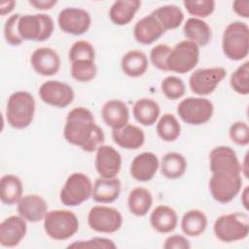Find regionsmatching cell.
I'll return each instance as SVG.
<instances>
[{
	"label": "cell",
	"instance_id": "obj_11",
	"mask_svg": "<svg viewBox=\"0 0 249 249\" xmlns=\"http://www.w3.org/2000/svg\"><path fill=\"white\" fill-rule=\"evenodd\" d=\"M89 227L101 233H113L119 231L123 225L121 212L110 206L95 205L90 208L88 214Z\"/></svg>",
	"mask_w": 249,
	"mask_h": 249
},
{
	"label": "cell",
	"instance_id": "obj_28",
	"mask_svg": "<svg viewBox=\"0 0 249 249\" xmlns=\"http://www.w3.org/2000/svg\"><path fill=\"white\" fill-rule=\"evenodd\" d=\"M135 121L145 126L153 125L160 117V108L158 102L151 98L137 99L132 106Z\"/></svg>",
	"mask_w": 249,
	"mask_h": 249
},
{
	"label": "cell",
	"instance_id": "obj_1",
	"mask_svg": "<svg viewBox=\"0 0 249 249\" xmlns=\"http://www.w3.org/2000/svg\"><path fill=\"white\" fill-rule=\"evenodd\" d=\"M63 136L68 143L87 153L96 152L105 141L102 128L95 123L92 113L86 107H75L69 111Z\"/></svg>",
	"mask_w": 249,
	"mask_h": 249
},
{
	"label": "cell",
	"instance_id": "obj_49",
	"mask_svg": "<svg viewBox=\"0 0 249 249\" xmlns=\"http://www.w3.org/2000/svg\"><path fill=\"white\" fill-rule=\"evenodd\" d=\"M241 202L243 204V207L247 210L248 209V187H245V189L242 192Z\"/></svg>",
	"mask_w": 249,
	"mask_h": 249
},
{
	"label": "cell",
	"instance_id": "obj_3",
	"mask_svg": "<svg viewBox=\"0 0 249 249\" xmlns=\"http://www.w3.org/2000/svg\"><path fill=\"white\" fill-rule=\"evenodd\" d=\"M224 54L231 60H242L249 53V27L243 21H232L225 28L222 36Z\"/></svg>",
	"mask_w": 249,
	"mask_h": 249
},
{
	"label": "cell",
	"instance_id": "obj_8",
	"mask_svg": "<svg viewBox=\"0 0 249 249\" xmlns=\"http://www.w3.org/2000/svg\"><path fill=\"white\" fill-rule=\"evenodd\" d=\"M214 113L213 103L205 97L190 96L179 102L177 114L186 124L200 125L207 123Z\"/></svg>",
	"mask_w": 249,
	"mask_h": 249
},
{
	"label": "cell",
	"instance_id": "obj_12",
	"mask_svg": "<svg viewBox=\"0 0 249 249\" xmlns=\"http://www.w3.org/2000/svg\"><path fill=\"white\" fill-rule=\"evenodd\" d=\"M226 76L227 70L224 67L198 68L190 76L189 86L195 94L205 96L211 94Z\"/></svg>",
	"mask_w": 249,
	"mask_h": 249
},
{
	"label": "cell",
	"instance_id": "obj_41",
	"mask_svg": "<svg viewBox=\"0 0 249 249\" xmlns=\"http://www.w3.org/2000/svg\"><path fill=\"white\" fill-rule=\"evenodd\" d=\"M67 248H82V249H116L117 245L114 243L113 240L101 237V236H94L87 240H78L75 241L67 246Z\"/></svg>",
	"mask_w": 249,
	"mask_h": 249
},
{
	"label": "cell",
	"instance_id": "obj_16",
	"mask_svg": "<svg viewBox=\"0 0 249 249\" xmlns=\"http://www.w3.org/2000/svg\"><path fill=\"white\" fill-rule=\"evenodd\" d=\"M94 165L99 177L114 178L122 167V156L114 147L101 145L96 150Z\"/></svg>",
	"mask_w": 249,
	"mask_h": 249
},
{
	"label": "cell",
	"instance_id": "obj_2",
	"mask_svg": "<svg viewBox=\"0 0 249 249\" xmlns=\"http://www.w3.org/2000/svg\"><path fill=\"white\" fill-rule=\"evenodd\" d=\"M35 114V99L25 90L13 92L7 101L6 119L8 124L17 129L29 126Z\"/></svg>",
	"mask_w": 249,
	"mask_h": 249
},
{
	"label": "cell",
	"instance_id": "obj_17",
	"mask_svg": "<svg viewBox=\"0 0 249 249\" xmlns=\"http://www.w3.org/2000/svg\"><path fill=\"white\" fill-rule=\"evenodd\" d=\"M27 231L26 220L20 215H12L0 224V244L4 247H16L24 238Z\"/></svg>",
	"mask_w": 249,
	"mask_h": 249
},
{
	"label": "cell",
	"instance_id": "obj_35",
	"mask_svg": "<svg viewBox=\"0 0 249 249\" xmlns=\"http://www.w3.org/2000/svg\"><path fill=\"white\" fill-rule=\"evenodd\" d=\"M157 133L161 140L173 142L180 136L181 125L174 115L165 113L157 124Z\"/></svg>",
	"mask_w": 249,
	"mask_h": 249
},
{
	"label": "cell",
	"instance_id": "obj_34",
	"mask_svg": "<svg viewBox=\"0 0 249 249\" xmlns=\"http://www.w3.org/2000/svg\"><path fill=\"white\" fill-rule=\"evenodd\" d=\"M152 15L157 18L165 31L176 29L184 20V13L176 5L160 6L155 9Z\"/></svg>",
	"mask_w": 249,
	"mask_h": 249
},
{
	"label": "cell",
	"instance_id": "obj_47",
	"mask_svg": "<svg viewBox=\"0 0 249 249\" xmlns=\"http://www.w3.org/2000/svg\"><path fill=\"white\" fill-rule=\"evenodd\" d=\"M28 3L37 10H51L56 5V0H29Z\"/></svg>",
	"mask_w": 249,
	"mask_h": 249
},
{
	"label": "cell",
	"instance_id": "obj_25",
	"mask_svg": "<svg viewBox=\"0 0 249 249\" xmlns=\"http://www.w3.org/2000/svg\"><path fill=\"white\" fill-rule=\"evenodd\" d=\"M177 223V213L168 205L157 206L150 215V224L152 228L160 233H168L173 231Z\"/></svg>",
	"mask_w": 249,
	"mask_h": 249
},
{
	"label": "cell",
	"instance_id": "obj_18",
	"mask_svg": "<svg viewBox=\"0 0 249 249\" xmlns=\"http://www.w3.org/2000/svg\"><path fill=\"white\" fill-rule=\"evenodd\" d=\"M30 63L36 73L45 77H51L59 71L60 57L53 49L42 47L32 53Z\"/></svg>",
	"mask_w": 249,
	"mask_h": 249
},
{
	"label": "cell",
	"instance_id": "obj_14",
	"mask_svg": "<svg viewBox=\"0 0 249 249\" xmlns=\"http://www.w3.org/2000/svg\"><path fill=\"white\" fill-rule=\"evenodd\" d=\"M57 23L61 31L72 35H83L90 27L91 18L88 11L67 7L61 10L57 17Z\"/></svg>",
	"mask_w": 249,
	"mask_h": 249
},
{
	"label": "cell",
	"instance_id": "obj_23",
	"mask_svg": "<svg viewBox=\"0 0 249 249\" xmlns=\"http://www.w3.org/2000/svg\"><path fill=\"white\" fill-rule=\"evenodd\" d=\"M112 138L121 148L136 150L143 146L145 142V133L139 126L127 124L122 128L112 129Z\"/></svg>",
	"mask_w": 249,
	"mask_h": 249
},
{
	"label": "cell",
	"instance_id": "obj_26",
	"mask_svg": "<svg viewBox=\"0 0 249 249\" xmlns=\"http://www.w3.org/2000/svg\"><path fill=\"white\" fill-rule=\"evenodd\" d=\"M185 37L198 47L206 46L212 38V31L206 21L197 18H190L183 27Z\"/></svg>",
	"mask_w": 249,
	"mask_h": 249
},
{
	"label": "cell",
	"instance_id": "obj_19",
	"mask_svg": "<svg viewBox=\"0 0 249 249\" xmlns=\"http://www.w3.org/2000/svg\"><path fill=\"white\" fill-rule=\"evenodd\" d=\"M160 167L158 157L152 152H143L131 161L129 171L133 179L139 182H148L154 178Z\"/></svg>",
	"mask_w": 249,
	"mask_h": 249
},
{
	"label": "cell",
	"instance_id": "obj_46",
	"mask_svg": "<svg viewBox=\"0 0 249 249\" xmlns=\"http://www.w3.org/2000/svg\"><path fill=\"white\" fill-rule=\"evenodd\" d=\"M233 12L244 18H249V1L248 0H235L232 3Z\"/></svg>",
	"mask_w": 249,
	"mask_h": 249
},
{
	"label": "cell",
	"instance_id": "obj_43",
	"mask_svg": "<svg viewBox=\"0 0 249 249\" xmlns=\"http://www.w3.org/2000/svg\"><path fill=\"white\" fill-rule=\"evenodd\" d=\"M171 48L167 44H158L150 52V60L152 64L160 71H168L166 60Z\"/></svg>",
	"mask_w": 249,
	"mask_h": 249
},
{
	"label": "cell",
	"instance_id": "obj_37",
	"mask_svg": "<svg viewBox=\"0 0 249 249\" xmlns=\"http://www.w3.org/2000/svg\"><path fill=\"white\" fill-rule=\"evenodd\" d=\"M231 88L238 94L247 95L249 93V62L245 61L239 65L231 75Z\"/></svg>",
	"mask_w": 249,
	"mask_h": 249
},
{
	"label": "cell",
	"instance_id": "obj_21",
	"mask_svg": "<svg viewBox=\"0 0 249 249\" xmlns=\"http://www.w3.org/2000/svg\"><path fill=\"white\" fill-rule=\"evenodd\" d=\"M165 30L152 14L140 18L134 25V39L142 45H151L160 39Z\"/></svg>",
	"mask_w": 249,
	"mask_h": 249
},
{
	"label": "cell",
	"instance_id": "obj_48",
	"mask_svg": "<svg viewBox=\"0 0 249 249\" xmlns=\"http://www.w3.org/2000/svg\"><path fill=\"white\" fill-rule=\"evenodd\" d=\"M15 6H16V1L14 0L2 1L0 3V15L3 17L10 14L14 10Z\"/></svg>",
	"mask_w": 249,
	"mask_h": 249
},
{
	"label": "cell",
	"instance_id": "obj_31",
	"mask_svg": "<svg viewBox=\"0 0 249 249\" xmlns=\"http://www.w3.org/2000/svg\"><path fill=\"white\" fill-rule=\"evenodd\" d=\"M161 174L170 180L182 177L187 170V160L185 157L177 152L165 154L160 162Z\"/></svg>",
	"mask_w": 249,
	"mask_h": 249
},
{
	"label": "cell",
	"instance_id": "obj_7",
	"mask_svg": "<svg viewBox=\"0 0 249 249\" xmlns=\"http://www.w3.org/2000/svg\"><path fill=\"white\" fill-rule=\"evenodd\" d=\"M199 60V47L189 40L177 43L170 51L166 64L168 71L185 74L197 65Z\"/></svg>",
	"mask_w": 249,
	"mask_h": 249
},
{
	"label": "cell",
	"instance_id": "obj_33",
	"mask_svg": "<svg viewBox=\"0 0 249 249\" xmlns=\"http://www.w3.org/2000/svg\"><path fill=\"white\" fill-rule=\"evenodd\" d=\"M207 228V217L198 209H191L187 211L181 220L182 231L192 237L202 234Z\"/></svg>",
	"mask_w": 249,
	"mask_h": 249
},
{
	"label": "cell",
	"instance_id": "obj_40",
	"mask_svg": "<svg viewBox=\"0 0 249 249\" xmlns=\"http://www.w3.org/2000/svg\"><path fill=\"white\" fill-rule=\"evenodd\" d=\"M183 5L190 15L197 18H207L215 10V1L213 0H185Z\"/></svg>",
	"mask_w": 249,
	"mask_h": 249
},
{
	"label": "cell",
	"instance_id": "obj_24",
	"mask_svg": "<svg viewBox=\"0 0 249 249\" xmlns=\"http://www.w3.org/2000/svg\"><path fill=\"white\" fill-rule=\"evenodd\" d=\"M121 182L118 178L99 177L92 186L91 197L98 203H112L121 194Z\"/></svg>",
	"mask_w": 249,
	"mask_h": 249
},
{
	"label": "cell",
	"instance_id": "obj_15",
	"mask_svg": "<svg viewBox=\"0 0 249 249\" xmlns=\"http://www.w3.org/2000/svg\"><path fill=\"white\" fill-rule=\"evenodd\" d=\"M211 173L229 172L241 174V165L235 151L229 146H217L209 154Z\"/></svg>",
	"mask_w": 249,
	"mask_h": 249
},
{
	"label": "cell",
	"instance_id": "obj_44",
	"mask_svg": "<svg viewBox=\"0 0 249 249\" xmlns=\"http://www.w3.org/2000/svg\"><path fill=\"white\" fill-rule=\"evenodd\" d=\"M229 135L232 142L239 146H246L249 143V126L243 121H237L231 124Z\"/></svg>",
	"mask_w": 249,
	"mask_h": 249
},
{
	"label": "cell",
	"instance_id": "obj_9",
	"mask_svg": "<svg viewBox=\"0 0 249 249\" xmlns=\"http://www.w3.org/2000/svg\"><path fill=\"white\" fill-rule=\"evenodd\" d=\"M92 186L89 177L86 174L72 173L60 190L59 199L66 206L81 205L91 196Z\"/></svg>",
	"mask_w": 249,
	"mask_h": 249
},
{
	"label": "cell",
	"instance_id": "obj_5",
	"mask_svg": "<svg viewBox=\"0 0 249 249\" xmlns=\"http://www.w3.org/2000/svg\"><path fill=\"white\" fill-rule=\"evenodd\" d=\"M43 221L45 232L53 240H67L79 230V220L76 214L70 210L49 211Z\"/></svg>",
	"mask_w": 249,
	"mask_h": 249
},
{
	"label": "cell",
	"instance_id": "obj_38",
	"mask_svg": "<svg viewBox=\"0 0 249 249\" xmlns=\"http://www.w3.org/2000/svg\"><path fill=\"white\" fill-rule=\"evenodd\" d=\"M160 89L163 95L169 100H177L186 93L184 81L176 76L165 77L161 81Z\"/></svg>",
	"mask_w": 249,
	"mask_h": 249
},
{
	"label": "cell",
	"instance_id": "obj_36",
	"mask_svg": "<svg viewBox=\"0 0 249 249\" xmlns=\"http://www.w3.org/2000/svg\"><path fill=\"white\" fill-rule=\"evenodd\" d=\"M70 74L75 81L87 83L95 78L97 67L92 60H76L71 62Z\"/></svg>",
	"mask_w": 249,
	"mask_h": 249
},
{
	"label": "cell",
	"instance_id": "obj_32",
	"mask_svg": "<svg viewBox=\"0 0 249 249\" xmlns=\"http://www.w3.org/2000/svg\"><path fill=\"white\" fill-rule=\"evenodd\" d=\"M153 204V196L149 190L143 187H136L129 192L127 197V206L135 216H145L151 209Z\"/></svg>",
	"mask_w": 249,
	"mask_h": 249
},
{
	"label": "cell",
	"instance_id": "obj_6",
	"mask_svg": "<svg viewBox=\"0 0 249 249\" xmlns=\"http://www.w3.org/2000/svg\"><path fill=\"white\" fill-rule=\"evenodd\" d=\"M53 20L47 14L21 15L18 23V33L23 41H46L53 35Z\"/></svg>",
	"mask_w": 249,
	"mask_h": 249
},
{
	"label": "cell",
	"instance_id": "obj_20",
	"mask_svg": "<svg viewBox=\"0 0 249 249\" xmlns=\"http://www.w3.org/2000/svg\"><path fill=\"white\" fill-rule=\"evenodd\" d=\"M17 210L27 222L37 223L44 220L48 213V203L38 195H26L17 203Z\"/></svg>",
	"mask_w": 249,
	"mask_h": 249
},
{
	"label": "cell",
	"instance_id": "obj_45",
	"mask_svg": "<svg viewBox=\"0 0 249 249\" xmlns=\"http://www.w3.org/2000/svg\"><path fill=\"white\" fill-rule=\"evenodd\" d=\"M162 247L164 249H190L191 243L184 235L173 234L165 239Z\"/></svg>",
	"mask_w": 249,
	"mask_h": 249
},
{
	"label": "cell",
	"instance_id": "obj_13",
	"mask_svg": "<svg viewBox=\"0 0 249 249\" xmlns=\"http://www.w3.org/2000/svg\"><path fill=\"white\" fill-rule=\"evenodd\" d=\"M39 96L46 104L64 108L73 102L75 92L72 87L64 82L49 80L40 86Z\"/></svg>",
	"mask_w": 249,
	"mask_h": 249
},
{
	"label": "cell",
	"instance_id": "obj_39",
	"mask_svg": "<svg viewBox=\"0 0 249 249\" xmlns=\"http://www.w3.org/2000/svg\"><path fill=\"white\" fill-rule=\"evenodd\" d=\"M68 58L71 62L76 60H95V50L92 44L86 40L76 41L70 48Z\"/></svg>",
	"mask_w": 249,
	"mask_h": 249
},
{
	"label": "cell",
	"instance_id": "obj_42",
	"mask_svg": "<svg viewBox=\"0 0 249 249\" xmlns=\"http://www.w3.org/2000/svg\"><path fill=\"white\" fill-rule=\"evenodd\" d=\"M20 14H14L6 20L4 24V37L8 44L12 46H18L20 45L23 40L19 36L18 30V23L20 18Z\"/></svg>",
	"mask_w": 249,
	"mask_h": 249
},
{
	"label": "cell",
	"instance_id": "obj_29",
	"mask_svg": "<svg viewBox=\"0 0 249 249\" xmlns=\"http://www.w3.org/2000/svg\"><path fill=\"white\" fill-rule=\"evenodd\" d=\"M148 58L145 53L139 50H131L125 53L121 60L123 72L131 78H137L148 70Z\"/></svg>",
	"mask_w": 249,
	"mask_h": 249
},
{
	"label": "cell",
	"instance_id": "obj_22",
	"mask_svg": "<svg viewBox=\"0 0 249 249\" xmlns=\"http://www.w3.org/2000/svg\"><path fill=\"white\" fill-rule=\"evenodd\" d=\"M101 117L104 123L112 129H119L128 124L129 109L124 101L111 99L103 104Z\"/></svg>",
	"mask_w": 249,
	"mask_h": 249
},
{
	"label": "cell",
	"instance_id": "obj_30",
	"mask_svg": "<svg viewBox=\"0 0 249 249\" xmlns=\"http://www.w3.org/2000/svg\"><path fill=\"white\" fill-rule=\"evenodd\" d=\"M22 182L17 175L5 174L0 180V198L5 205H14L22 197Z\"/></svg>",
	"mask_w": 249,
	"mask_h": 249
},
{
	"label": "cell",
	"instance_id": "obj_27",
	"mask_svg": "<svg viewBox=\"0 0 249 249\" xmlns=\"http://www.w3.org/2000/svg\"><path fill=\"white\" fill-rule=\"evenodd\" d=\"M140 7L141 1L139 0L115 1L109 10V18L116 25H126L133 19Z\"/></svg>",
	"mask_w": 249,
	"mask_h": 249
},
{
	"label": "cell",
	"instance_id": "obj_10",
	"mask_svg": "<svg viewBox=\"0 0 249 249\" xmlns=\"http://www.w3.org/2000/svg\"><path fill=\"white\" fill-rule=\"evenodd\" d=\"M241 187V174L215 172L212 173L209 180V191L212 197L222 204L231 202L239 194Z\"/></svg>",
	"mask_w": 249,
	"mask_h": 249
},
{
	"label": "cell",
	"instance_id": "obj_4",
	"mask_svg": "<svg viewBox=\"0 0 249 249\" xmlns=\"http://www.w3.org/2000/svg\"><path fill=\"white\" fill-rule=\"evenodd\" d=\"M215 236L222 242L243 240L249 233V218L244 212H233L219 216L213 225Z\"/></svg>",
	"mask_w": 249,
	"mask_h": 249
}]
</instances>
